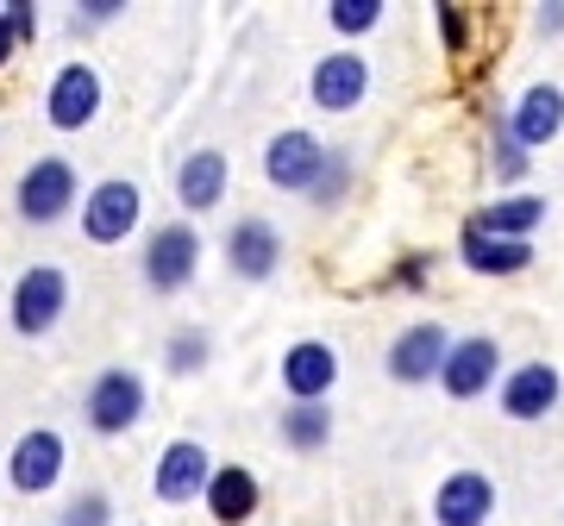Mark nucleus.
<instances>
[{"label": "nucleus", "mask_w": 564, "mask_h": 526, "mask_svg": "<svg viewBox=\"0 0 564 526\" xmlns=\"http://www.w3.org/2000/svg\"><path fill=\"white\" fill-rule=\"evenodd\" d=\"M496 514V483L484 470H452L433 489V526H489Z\"/></svg>", "instance_id": "15"}, {"label": "nucleus", "mask_w": 564, "mask_h": 526, "mask_svg": "<svg viewBox=\"0 0 564 526\" xmlns=\"http://www.w3.org/2000/svg\"><path fill=\"white\" fill-rule=\"evenodd\" d=\"M0 470H7V464H0Z\"/></svg>", "instance_id": "34"}, {"label": "nucleus", "mask_w": 564, "mask_h": 526, "mask_svg": "<svg viewBox=\"0 0 564 526\" xmlns=\"http://www.w3.org/2000/svg\"><path fill=\"white\" fill-rule=\"evenodd\" d=\"M527 169H533V151H521V144L508 139V125L496 120V176H502V183H521Z\"/></svg>", "instance_id": "27"}, {"label": "nucleus", "mask_w": 564, "mask_h": 526, "mask_svg": "<svg viewBox=\"0 0 564 526\" xmlns=\"http://www.w3.org/2000/svg\"><path fill=\"white\" fill-rule=\"evenodd\" d=\"M13 44H20V32H13V20H7V7H0V63L13 57Z\"/></svg>", "instance_id": "33"}, {"label": "nucleus", "mask_w": 564, "mask_h": 526, "mask_svg": "<svg viewBox=\"0 0 564 526\" xmlns=\"http://www.w3.org/2000/svg\"><path fill=\"white\" fill-rule=\"evenodd\" d=\"M63 464H69V451H63V432H51V426H32V432H20V446L7 451V483L20 489V495H51V489L63 483Z\"/></svg>", "instance_id": "9"}, {"label": "nucleus", "mask_w": 564, "mask_h": 526, "mask_svg": "<svg viewBox=\"0 0 564 526\" xmlns=\"http://www.w3.org/2000/svg\"><path fill=\"white\" fill-rule=\"evenodd\" d=\"M207 476H214V458H207L202 439H170L158 458V476H151V495L163 507H188L207 495Z\"/></svg>", "instance_id": "10"}, {"label": "nucleus", "mask_w": 564, "mask_h": 526, "mask_svg": "<svg viewBox=\"0 0 564 526\" xmlns=\"http://www.w3.org/2000/svg\"><path fill=\"white\" fill-rule=\"evenodd\" d=\"M76 13H82L88 25H107V20H120V13H126V0H82Z\"/></svg>", "instance_id": "30"}, {"label": "nucleus", "mask_w": 564, "mask_h": 526, "mask_svg": "<svg viewBox=\"0 0 564 526\" xmlns=\"http://www.w3.org/2000/svg\"><path fill=\"white\" fill-rule=\"evenodd\" d=\"M276 439L289 451H302V458L326 451V446H333V407H326V402H289L276 414Z\"/></svg>", "instance_id": "22"}, {"label": "nucleus", "mask_w": 564, "mask_h": 526, "mask_svg": "<svg viewBox=\"0 0 564 526\" xmlns=\"http://www.w3.org/2000/svg\"><path fill=\"white\" fill-rule=\"evenodd\" d=\"M226 183H232L226 151H214V144L188 151V157L176 163V201H182V213H214V207L226 201Z\"/></svg>", "instance_id": "18"}, {"label": "nucleus", "mask_w": 564, "mask_h": 526, "mask_svg": "<svg viewBox=\"0 0 564 526\" xmlns=\"http://www.w3.org/2000/svg\"><path fill=\"white\" fill-rule=\"evenodd\" d=\"M445 351H452V332H445L440 320H414V326H402V332L389 339V351H383V370H389V383H402V388L440 383V370H445Z\"/></svg>", "instance_id": "6"}, {"label": "nucleus", "mask_w": 564, "mask_h": 526, "mask_svg": "<svg viewBox=\"0 0 564 526\" xmlns=\"http://www.w3.org/2000/svg\"><path fill=\"white\" fill-rule=\"evenodd\" d=\"M307 95H314L321 113H351V107H364V95H370V63H364L358 51H333V57L314 63Z\"/></svg>", "instance_id": "14"}, {"label": "nucleus", "mask_w": 564, "mask_h": 526, "mask_svg": "<svg viewBox=\"0 0 564 526\" xmlns=\"http://www.w3.org/2000/svg\"><path fill=\"white\" fill-rule=\"evenodd\" d=\"M564 395V376L552 364H514L496 388V402H502L508 420H545Z\"/></svg>", "instance_id": "17"}, {"label": "nucleus", "mask_w": 564, "mask_h": 526, "mask_svg": "<svg viewBox=\"0 0 564 526\" xmlns=\"http://www.w3.org/2000/svg\"><path fill=\"white\" fill-rule=\"evenodd\" d=\"M207 514L220 526H245L251 514H258V502H263V489H258V476L245 464H214V476H207Z\"/></svg>", "instance_id": "19"}, {"label": "nucleus", "mask_w": 564, "mask_h": 526, "mask_svg": "<svg viewBox=\"0 0 564 526\" xmlns=\"http://www.w3.org/2000/svg\"><path fill=\"white\" fill-rule=\"evenodd\" d=\"M139 276L144 288H158V295H182V288L202 276V232L195 220H163L151 226V239L139 251Z\"/></svg>", "instance_id": "1"}, {"label": "nucleus", "mask_w": 564, "mask_h": 526, "mask_svg": "<svg viewBox=\"0 0 564 526\" xmlns=\"http://www.w3.org/2000/svg\"><path fill=\"white\" fill-rule=\"evenodd\" d=\"M426 270H433V257H402L395 283H402V288H421V283H426Z\"/></svg>", "instance_id": "31"}, {"label": "nucleus", "mask_w": 564, "mask_h": 526, "mask_svg": "<svg viewBox=\"0 0 564 526\" xmlns=\"http://www.w3.org/2000/svg\"><path fill=\"white\" fill-rule=\"evenodd\" d=\"M339 383V351L326 339H302L282 351V388H289V402H326Z\"/></svg>", "instance_id": "16"}, {"label": "nucleus", "mask_w": 564, "mask_h": 526, "mask_svg": "<svg viewBox=\"0 0 564 526\" xmlns=\"http://www.w3.org/2000/svg\"><path fill=\"white\" fill-rule=\"evenodd\" d=\"M502 125H508V139L521 144V151L552 144L564 132V88H558V81H533V88H521L514 107L502 113Z\"/></svg>", "instance_id": "12"}, {"label": "nucleus", "mask_w": 564, "mask_h": 526, "mask_svg": "<svg viewBox=\"0 0 564 526\" xmlns=\"http://www.w3.org/2000/svg\"><path fill=\"white\" fill-rule=\"evenodd\" d=\"M226 263L239 283H270L282 263V232L263 213H245V220L226 226Z\"/></svg>", "instance_id": "13"}, {"label": "nucleus", "mask_w": 564, "mask_h": 526, "mask_svg": "<svg viewBox=\"0 0 564 526\" xmlns=\"http://www.w3.org/2000/svg\"><path fill=\"white\" fill-rule=\"evenodd\" d=\"M440 388L452 395V402H477V395H489V388H502V344L489 339V332L452 339L445 370H440Z\"/></svg>", "instance_id": "7"}, {"label": "nucleus", "mask_w": 564, "mask_h": 526, "mask_svg": "<svg viewBox=\"0 0 564 526\" xmlns=\"http://www.w3.org/2000/svg\"><path fill=\"white\" fill-rule=\"evenodd\" d=\"M458 257H464V270H477V276H521L527 263H533V244L489 239V232H477V226H464L458 232Z\"/></svg>", "instance_id": "20"}, {"label": "nucleus", "mask_w": 564, "mask_h": 526, "mask_svg": "<svg viewBox=\"0 0 564 526\" xmlns=\"http://www.w3.org/2000/svg\"><path fill=\"white\" fill-rule=\"evenodd\" d=\"M76 188H82L76 163L51 151V157L25 163V176L13 183V207H20V220H25V226H57L63 213L76 207Z\"/></svg>", "instance_id": "4"}, {"label": "nucleus", "mask_w": 564, "mask_h": 526, "mask_svg": "<svg viewBox=\"0 0 564 526\" xmlns=\"http://www.w3.org/2000/svg\"><path fill=\"white\" fill-rule=\"evenodd\" d=\"M440 32H445V51H464V44H470V20H464V7L445 0V7H440Z\"/></svg>", "instance_id": "28"}, {"label": "nucleus", "mask_w": 564, "mask_h": 526, "mask_svg": "<svg viewBox=\"0 0 564 526\" xmlns=\"http://www.w3.org/2000/svg\"><path fill=\"white\" fill-rule=\"evenodd\" d=\"M540 220H545V201H540V195H508V201L477 207L464 226H477V232H489V239H521V244H533Z\"/></svg>", "instance_id": "21"}, {"label": "nucleus", "mask_w": 564, "mask_h": 526, "mask_svg": "<svg viewBox=\"0 0 564 526\" xmlns=\"http://www.w3.org/2000/svg\"><path fill=\"white\" fill-rule=\"evenodd\" d=\"M345 195H351V157H345V151H333V157H326V169H321V183L307 188V201L321 207V213H333V207H345Z\"/></svg>", "instance_id": "24"}, {"label": "nucleus", "mask_w": 564, "mask_h": 526, "mask_svg": "<svg viewBox=\"0 0 564 526\" xmlns=\"http://www.w3.org/2000/svg\"><path fill=\"white\" fill-rule=\"evenodd\" d=\"M163 358H170L176 376H202V370L214 364V332H207V326H176L170 344H163Z\"/></svg>", "instance_id": "23"}, {"label": "nucleus", "mask_w": 564, "mask_h": 526, "mask_svg": "<svg viewBox=\"0 0 564 526\" xmlns=\"http://www.w3.org/2000/svg\"><path fill=\"white\" fill-rule=\"evenodd\" d=\"M144 220V195L132 176H107L82 195V239L88 244H126Z\"/></svg>", "instance_id": "5"}, {"label": "nucleus", "mask_w": 564, "mask_h": 526, "mask_svg": "<svg viewBox=\"0 0 564 526\" xmlns=\"http://www.w3.org/2000/svg\"><path fill=\"white\" fill-rule=\"evenodd\" d=\"M32 13H39L32 0H13V7H7V20H13V32H20V44H32V39H39V20H32Z\"/></svg>", "instance_id": "29"}, {"label": "nucleus", "mask_w": 564, "mask_h": 526, "mask_svg": "<svg viewBox=\"0 0 564 526\" xmlns=\"http://www.w3.org/2000/svg\"><path fill=\"white\" fill-rule=\"evenodd\" d=\"M326 157H333V151H326L314 132L289 125V132H276V139L263 144V183L282 188V195H307V188L321 183Z\"/></svg>", "instance_id": "8"}, {"label": "nucleus", "mask_w": 564, "mask_h": 526, "mask_svg": "<svg viewBox=\"0 0 564 526\" xmlns=\"http://www.w3.org/2000/svg\"><path fill=\"white\" fill-rule=\"evenodd\" d=\"M63 314H69V270H63V263H25L13 295H7L13 332H20V339H44Z\"/></svg>", "instance_id": "2"}, {"label": "nucleus", "mask_w": 564, "mask_h": 526, "mask_svg": "<svg viewBox=\"0 0 564 526\" xmlns=\"http://www.w3.org/2000/svg\"><path fill=\"white\" fill-rule=\"evenodd\" d=\"M144 407H151V388H144L139 370L107 364L88 383V395H82V420H88V432H101V439H120V432H132L144 420Z\"/></svg>", "instance_id": "3"}, {"label": "nucleus", "mask_w": 564, "mask_h": 526, "mask_svg": "<svg viewBox=\"0 0 564 526\" xmlns=\"http://www.w3.org/2000/svg\"><path fill=\"white\" fill-rule=\"evenodd\" d=\"M57 526H113V495L107 489H82L76 502L63 507Z\"/></svg>", "instance_id": "26"}, {"label": "nucleus", "mask_w": 564, "mask_h": 526, "mask_svg": "<svg viewBox=\"0 0 564 526\" xmlns=\"http://www.w3.org/2000/svg\"><path fill=\"white\" fill-rule=\"evenodd\" d=\"M101 113V76H95V63H63L51 88H44V120L57 125V132H82V125H95Z\"/></svg>", "instance_id": "11"}, {"label": "nucleus", "mask_w": 564, "mask_h": 526, "mask_svg": "<svg viewBox=\"0 0 564 526\" xmlns=\"http://www.w3.org/2000/svg\"><path fill=\"white\" fill-rule=\"evenodd\" d=\"M540 32L552 39V32H564V0H552V7H540Z\"/></svg>", "instance_id": "32"}, {"label": "nucleus", "mask_w": 564, "mask_h": 526, "mask_svg": "<svg viewBox=\"0 0 564 526\" xmlns=\"http://www.w3.org/2000/svg\"><path fill=\"white\" fill-rule=\"evenodd\" d=\"M377 20H383V0H333V7H326V25L345 32V39L377 32Z\"/></svg>", "instance_id": "25"}]
</instances>
